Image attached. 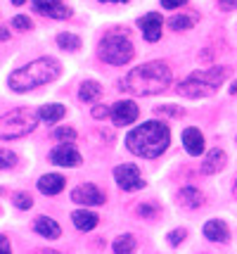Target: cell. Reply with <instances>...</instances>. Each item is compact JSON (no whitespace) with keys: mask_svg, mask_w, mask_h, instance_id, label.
Wrapping results in <instances>:
<instances>
[{"mask_svg":"<svg viewBox=\"0 0 237 254\" xmlns=\"http://www.w3.org/2000/svg\"><path fill=\"white\" fill-rule=\"evenodd\" d=\"M171 83V66L161 60L145 62L136 66L133 71H128V76L121 78V88L133 95H157L161 90H166Z\"/></svg>","mask_w":237,"mask_h":254,"instance_id":"6da1fadb","label":"cell"},{"mask_svg":"<svg viewBox=\"0 0 237 254\" xmlns=\"http://www.w3.org/2000/svg\"><path fill=\"white\" fill-rule=\"evenodd\" d=\"M171 143V131L164 122H145L126 135V147L138 157L154 159L164 155Z\"/></svg>","mask_w":237,"mask_h":254,"instance_id":"7a4b0ae2","label":"cell"},{"mask_svg":"<svg viewBox=\"0 0 237 254\" xmlns=\"http://www.w3.org/2000/svg\"><path fill=\"white\" fill-rule=\"evenodd\" d=\"M59 74H62V64L55 57H41V60H34L22 69L12 71L10 78H7V86L14 93H29L38 86H46L50 81H55Z\"/></svg>","mask_w":237,"mask_h":254,"instance_id":"3957f363","label":"cell"},{"mask_svg":"<svg viewBox=\"0 0 237 254\" xmlns=\"http://www.w3.org/2000/svg\"><path fill=\"white\" fill-rule=\"evenodd\" d=\"M230 69L228 66H211V69H202V71H194L188 78H183L178 83V93L185 95V98H209L214 95L216 90L221 88V83L228 78Z\"/></svg>","mask_w":237,"mask_h":254,"instance_id":"277c9868","label":"cell"},{"mask_svg":"<svg viewBox=\"0 0 237 254\" xmlns=\"http://www.w3.org/2000/svg\"><path fill=\"white\" fill-rule=\"evenodd\" d=\"M38 112L29 110V107H17V110L7 112L0 117V140H14V138H24L38 126Z\"/></svg>","mask_w":237,"mask_h":254,"instance_id":"5b68a950","label":"cell"},{"mask_svg":"<svg viewBox=\"0 0 237 254\" xmlns=\"http://www.w3.org/2000/svg\"><path fill=\"white\" fill-rule=\"evenodd\" d=\"M97 53H100V60H104L107 64H114V66L128 64V62L133 60V55H136L133 43H131L126 36H121V33H109V36H104L100 41Z\"/></svg>","mask_w":237,"mask_h":254,"instance_id":"8992f818","label":"cell"},{"mask_svg":"<svg viewBox=\"0 0 237 254\" xmlns=\"http://www.w3.org/2000/svg\"><path fill=\"white\" fill-rule=\"evenodd\" d=\"M50 162L57 166H64V169H71V166H81L83 157L71 143H62L50 152Z\"/></svg>","mask_w":237,"mask_h":254,"instance_id":"52a82bcc","label":"cell"},{"mask_svg":"<svg viewBox=\"0 0 237 254\" xmlns=\"http://www.w3.org/2000/svg\"><path fill=\"white\" fill-rule=\"evenodd\" d=\"M114 178H116V183H119L121 190H138L145 186L140 171H138V166H133V164L116 166V169H114Z\"/></svg>","mask_w":237,"mask_h":254,"instance_id":"ba28073f","label":"cell"},{"mask_svg":"<svg viewBox=\"0 0 237 254\" xmlns=\"http://www.w3.org/2000/svg\"><path fill=\"white\" fill-rule=\"evenodd\" d=\"M71 199L74 204H88V207H100L104 204V192H102L97 186L93 183H86V186H79V188L71 190Z\"/></svg>","mask_w":237,"mask_h":254,"instance_id":"9c48e42d","label":"cell"},{"mask_svg":"<svg viewBox=\"0 0 237 254\" xmlns=\"http://www.w3.org/2000/svg\"><path fill=\"white\" fill-rule=\"evenodd\" d=\"M31 5H34L36 12L47 14L52 19H67V17H71V7L64 5L62 0H31Z\"/></svg>","mask_w":237,"mask_h":254,"instance_id":"30bf717a","label":"cell"},{"mask_svg":"<svg viewBox=\"0 0 237 254\" xmlns=\"http://www.w3.org/2000/svg\"><path fill=\"white\" fill-rule=\"evenodd\" d=\"M138 105L133 100H121V102H116L112 107V119L116 126H128V124H133L138 119Z\"/></svg>","mask_w":237,"mask_h":254,"instance_id":"8fae6325","label":"cell"},{"mask_svg":"<svg viewBox=\"0 0 237 254\" xmlns=\"http://www.w3.org/2000/svg\"><path fill=\"white\" fill-rule=\"evenodd\" d=\"M138 26H140L142 36H145L149 43H154V41L161 38V14H157V12L142 14V17L138 19Z\"/></svg>","mask_w":237,"mask_h":254,"instance_id":"7c38bea8","label":"cell"},{"mask_svg":"<svg viewBox=\"0 0 237 254\" xmlns=\"http://www.w3.org/2000/svg\"><path fill=\"white\" fill-rule=\"evenodd\" d=\"M228 164V155L221 150V147H214L209 155L204 157L202 162V174H206V176H211V174H218V171H223Z\"/></svg>","mask_w":237,"mask_h":254,"instance_id":"4fadbf2b","label":"cell"},{"mask_svg":"<svg viewBox=\"0 0 237 254\" xmlns=\"http://www.w3.org/2000/svg\"><path fill=\"white\" fill-rule=\"evenodd\" d=\"M183 145H185V150H188V155L192 157H199L204 152V135L199 133V128H185L183 131Z\"/></svg>","mask_w":237,"mask_h":254,"instance_id":"5bb4252c","label":"cell"},{"mask_svg":"<svg viewBox=\"0 0 237 254\" xmlns=\"http://www.w3.org/2000/svg\"><path fill=\"white\" fill-rule=\"evenodd\" d=\"M34 231L38 235H43L46 240H57L59 235H62V228H59V223L55 219H50V216H38L34 221Z\"/></svg>","mask_w":237,"mask_h":254,"instance_id":"9a60e30c","label":"cell"},{"mask_svg":"<svg viewBox=\"0 0 237 254\" xmlns=\"http://www.w3.org/2000/svg\"><path fill=\"white\" fill-rule=\"evenodd\" d=\"M64 186H67V181L59 174H46V176L38 178V190L43 195H59L64 190Z\"/></svg>","mask_w":237,"mask_h":254,"instance_id":"2e32d148","label":"cell"},{"mask_svg":"<svg viewBox=\"0 0 237 254\" xmlns=\"http://www.w3.org/2000/svg\"><path fill=\"white\" fill-rule=\"evenodd\" d=\"M204 235L214 243H226L230 238V231H228V223L221 221V219H211V221L204 223Z\"/></svg>","mask_w":237,"mask_h":254,"instance_id":"e0dca14e","label":"cell"},{"mask_svg":"<svg viewBox=\"0 0 237 254\" xmlns=\"http://www.w3.org/2000/svg\"><path fill=\"white\" fill-rule=\"evenodd\" d=\"M71 221H74V226H76L79 231H93L100 219H97V214L91 209H76L71 214Z\"/></svg>","mask_w":237,"mask_h":254,"instance_id":"ac0fdd59","label":"cell"},{"mask_svg":"<svg viewBox=\"0 0 237 254\" xmlns=\"http://www.w3.org/2000/svg\"><path fill=\"white\" fill-rule=\"evenodd\" d=\"M178 202H181L183 207H188V209H197V207H202L204 204V195L197 188L185 186V188L178 192Z\"/></svg>","mask_w":237,"mask_h":254,"instance_id":"d6986e66","label":"cell"},{"mask_svg":"<svg viewBox=\"0 0 237 254\" xmlns=\"http://www.w3.org/2000/svg\"><path fill=\"white\" fill-rule=\"evenodd\" d=\"M64 114H67V107H64V105H57V102H52V105H43V107L38 110V117H41L46 124L59 122Z\"/></svg>","mask_w":237,"mask_h":254,"instance_id":"ffe728a7","label":"cell"},{"mask_svg":"<svg viewBox=\"0 0 237 254\" xmlns=\"http://www.w3.org/2000/svg\"><path fill=\"white\" fill-rule=\"evenodd\" d=\"M197 24V14L194 12H188V14H173L169 19V26L173 31H188Z\"/></svg>","mask_w":237,"mask_h":254,"instance_id":"44dd1931","label":"cell"},{"mask_svg":"<svg viewBox=\"0 0 237 254\" xmlns=\"http://www.w3.org/2000/svg\"><path fill=\"white\" fill-rule=\"evenodd\" d=\"M136 250H138V243L131 233L119 235V238L114 240V254H136Z\"/></svg>","mask_w":237,"mask_h":254,"instance_id":"7402d4cb","label":"cell"},{"mask_svg":"<svg viewBox=\"0 0 237 254\" xmlns=\"http://www.w3.org/2000/svg\"><path fill=\"white\" fill-rule=\"evenodd\" d=\"M102 95V86L97 81H83L81 83V90H79V98L83 102H93V100H97Z\"/></svg>","mask_w":237,"mask_h":254,"instance_id":"603a6c76","label":"cell"},{"mask_svg":"<svg viewBox=\"0 0 237 254\" xmlns=\"http://www.w3.org/2000/svg\"><path fill=\"white\" fill-rule=\"evenodd\" d=\"M57 45L62 48V50H67V53H76L81 48V38L76 36V33H59L57 36Z\"/></svg>","mask_w":237,"mask_h":254,"instance_id":"cb8c5ba5","label":"cell"},{"mask_svg":"<svg viewBox=\"0 0 237 254\" xmlns=\"http://www.w3.org/2000/svg\"><path fill=\"white\" fill-rule=\"evenodd\" d=\"M12 202H14L19 209H31V207H34V199H31L29 192H17V195L12 197Z\"/></svg>","mask_w":237,"mask_h":254,"instance_id":"d4e9b609","label":"cell"},{"mask_svg":"<svg viewBox=\"0 0 237 254\" xmlns=\"http://www.w3.org/2000/svg\"><path fill=\"white\" fill-rule=\"evenodd\" d=\"M159 117H183V110L176 107V105H164V107H157Z\"/></svg>","mask_w":237,"mask_h":254,"instance_id":"484cf974","label":"cell"},{"mask_svg":"<svg viewBox=\"0 0 237 254\" xmlns=\"http://www.w3.org/2000/svg\"><path fill=\"white\" fill-rule=\"evenodd\" d=\"M12 26H14V29H22V31H29V29H34V22H31L29 17L19 14V17H14V19H12Z\"/></svg>","mask_w":237,"mask_h":254,"instance_id":"4316f807","label":"cell"},{"mask_svg":"<svg viewBox=\"0 0 237 254\" xmlns=\"http://www.w3.org/2000/svg\"><path fill=\"white\" fill-rule=\"evenodd\" d=\"M17 164V157L10 150H0V169H7V166Z\"/></svg>","mask_w":237,"mask_h":254,"instance_id":"83f0119b","label":"cell"},{"mask_svg":"<svg viewBox=\"0 0 237 254\" xmlns=\"http://www.w3.org/2000/svg\"><path fill=\"white\" fill-rule=\"evenodd\" d=\"M55 138L57 140H69V143H71V140L76 138V131L69 128V126H62V128H57L55 131Z\"/></svg>","mask_w":237,"mask_h":254,"instance_id":"f1b7e54d","label":"cell"},{"mask_svg":"<svg viewBox=\"0 0 237 254\" xmlns=\"http://www.w3.org/2000/svg\"><path fill=\"white\" fill-rule=\"evenodd\" d=\"M91 114H93V119H107V117H112V107H104V105H95Z\"/></svg>","mask_w":237,"mask_h":254,"instance_id":"f546056e","label":"cell"},{"mask_svg":"<svg viewBox=\"0 0 237 254\" xmlns=\"http://www.w3.org/2000/svg\"><path fill=\"white\" fill-rule=\"evenodd\" d=\"M185 238H188V231H185V228H176V231L169 233V243L171 245H181Z\"/></svg>","mask_w":237,"mask_h":254,"instance_id":"4dcf8cb0","label":"cell"},{"mask_svg":"<svg viewBox=\"0 0 237 254\" xmlns=\"http://www.w3.org/2000/svg\"><path fill=\"white\" fill-rule=\"evenodd\" d=\"M188 0H161V7H166V10H176V7H181L185 5Z\"/></svg>","mask_w":237,"mask_h":254,"instance_id":"1f68e13d","label":"cell"},{"mask_svg":"<svg viewBox=\"0 0 237 254\" xmlns=\"http://www.w3.org/2000/svg\"><path fill=\"white\" fill-rule=\"evenodd\" d=\"M154 211H157L154 204H140V207H138V214H140V216H152Z\"/></svg>","mask_w":237,"mask_h":254,"instance_id":"d6a6232c","label":"cell"},{"mask_svg":"<svg viewBox=\"0 0 237 254\" xmlns=\"http://www.w3.org/2000/svg\"><path fill=\"white\" fill-rule=\"evenodd\" d=\"M218 7H221V10H226V12L237 10V0H218Z\"/></svg>","mask_w":237,"mask_h":254,"instance_id":"836d02e7","label":"cell"},{"mask_svg":"<svg viewBox=\"0 0 237 254\" xmlns=\"http://www.w3.org/2000/svg\"><path fill=\"white\" fill-rule=\"evenodd\" d=\"M0 254H12V247H10V240L5 235H0Z\"/></svg>","mask_w":237,"mask_h":254,"instance_id":"e575fe53","label":"cell"},{"mask_svg":"<svg viewBox=\"0 0 237 254\" xmlns=\"http://www.w3.org/2000/svg\"><path fill=\"white\" fill-rule=\"evenodd\" d=\"M10 38V31L7 29H0V41H7Z\"/></svg>","mask_w":237,"mask_h":254,"instance_id":"d590c367","label":"cell"},{"mask_svg":"<svg viewBox=\"0 0 237 254\" xmlns=\"http://www.w3.org/2000/svg\"><path fill=\"white\" fill-rule=\"evenodd\" d=\"M12 2H14V5H24L26 0H12Z\"/></svg>","mask_w":237,"mask_h":254,"instance_id":"8d00e7d4","label":"cell"},{"mask_svg":"<svg viewBox=\"0 0 237 254\" xmlns=\"http://www.w3.org/2000/svg\"><path fill=\"white\" fill-rule=\"evenodd\" d=\"M102 2H126V0H102Z\"/></svg>","mask_w":237,"mask_h":254,"instance_id":"74e56055","label":"cell"},{"mask_svg":"<svg viewBox=\"0 0 237 254\" xmlns=\"http://www.w3.org/2000/svg\"><path fill=\"white\" fill-rule=\"evenodd\" d=\"M230 93H237V81L233 83V88H230Z\"/></svg>","mask_w":237,"mask_h":254,"instance_id":"f35d334b","label":"cell"},{"mask_svg":"<svg viewBox=\"0 0 237 254\" xmlns=\"http://www.w3.org/2000/svg\"><path fill=\"white\" fill-rule=\"evenodd\" d=\"M233 195H235V197H237V181H235V188H233Z\"/></svg>","mask_w":237,"mask_h":254,"instance_id":"ab89813d","label":"cell"},{"mask_svg":"<svg viewBox=\"0 0 237 254\" xmlns=\"http://www.w3.org/2000/svg\"><path fill=\"white\" fill-rule=\"evenodd\" d=\"M43 254H55V252H43Z\"/></svg>","mask_w":237,"mask_h":254,"instance_id":"60d3db41","label":"cell"}]
</instances>
